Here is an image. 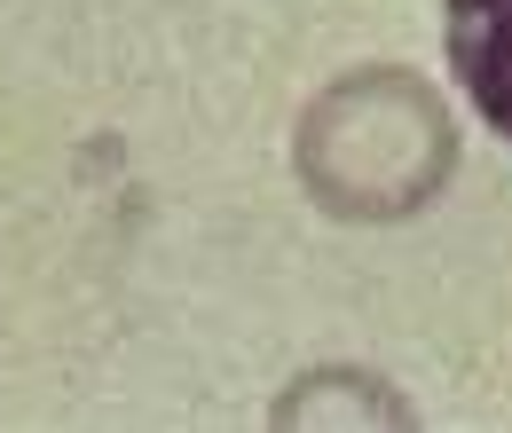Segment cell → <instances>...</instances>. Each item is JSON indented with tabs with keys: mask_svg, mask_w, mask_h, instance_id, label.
<instances>
[{
	"mask_svg": "<svg viewBox=\"0 0 512 433\" xmlns=\"http://www.w3.org/2000/svg\"><path fill=\"white\" fill-rule=\"evenodd\" d=\"M292 174L308 205L347 229L418 221L457 174L449 95L410 63H355L323 79L292 126Z\"/></svg>",
	"mask_w": 512,
	"mask_h": 433,
	"instance_id": "6da1fadb",
	"label": "cell"
},
{
	"mask_svg": "<svg viewBox=\"0 0 512 433\" xmlns=\"http://www.w3.org/2000/svg\"><path fill=\"white\" fill-rule=\"evenodd\" d=\"M442 48L465 103L512 142V0H442Z\"/></svg>",
	"mask_w": 512,
	"mask_h": 433,
	"instance_id": "3957f363",
	"label": "cell"
},
{
	"mask_svg": "<svg viewBox=\"0 0 512 433\" xmlns=\"http://www.w3.org/2000/svg\"><path fill=\"white\" fill-rule=\"evenodd\" d=\"M268 426L276 433H308V426L379 433V426H418V402H410L386 371H371V363H308V371H292L276 386Z\"/></svg>",
	"mask_w": 512,
	"mask_h": 433,
	"instance_id": "7a4b0ae2",
	"label": "cell"
}]
</instances>
